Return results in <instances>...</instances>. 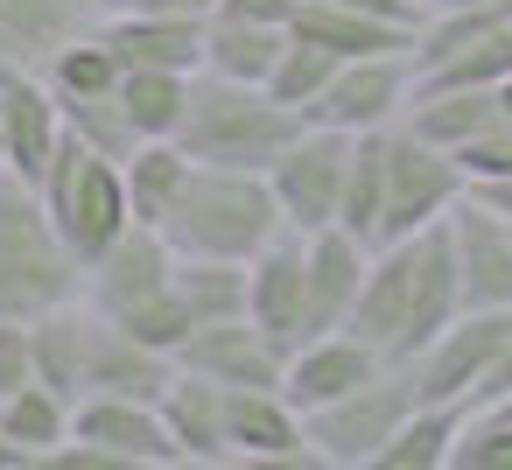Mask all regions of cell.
Masks as SVG:
<instances>
[{
  "mask_svg": "<svg viewBox=\"0 0 512 470\" xmlns=\"http://www.w3.org/2000/svg\"><path fill=\"white\" fill-rule=\"evenodd\" d=\"M302 113H288L267 85H239L218 71H190V99L176 120V148L211 169H267L295 141Z\"/></svg>",
  "mask_w": 512,
  "mask_h": 470,
  "instance_id": "cell-1",
  "label": "cell"
},
{
  "mask_svg": "<svg viewBox=\"0 0 512 470\" xmlns=\"http://www.w3.org/2000/svg\"><path fill=\"white\" fill-rule=\"evenodd\" d=\"M274 232H288V225L274 211L267 176L260 169H211V162L190 169L176 211L162 218L169 253H197V260H253Z\"/></svg>",
  "mask_w": 512,
  "mask_h": 470,
  "instance_id": "cell-2",
  "label": "cell"
},
{
  "mask_svg": "<svg viewBox=\"0 0 512 470\" xmlns=\"http://www.w3.org/2000/svg\"><path fill=\"white\" fill-rule=\"evenodd\" d=\"M78 295H85V267L64 246V232L50 225L36 183L0 169V316L36 323Z\"/></svg>",
  "mask_w": 512,
  "mask_h": 470,
  "instance_id": "cell-3",
  "label": "cell"
},
{
  "mask_svg": "<svg viewBox=\"0 0 512 470\" xmlns=\"http://www.w3.org/2000/svg\"><path fill=\"white\" fill-rule=\"evenodd\" d=\"M169 274H176L169 239H162L155 225H127V232L85 267V302H92L99 316H113L120 330H134L141 344H155V351L176 358V344L190 337V316H183Z\"/></svg>",
  "mask_w": 512,
  "mask_h": 470,
  "instance_id": "cell-4",
  "label": "cell"
},
{
  "mask_svg": "<svg viewBox=\"0 0 512 470\" xmlns=\"http://www.w3.org/2000/svg\"><path fill=\"white\" fill-rule=\"evenodd\" d=\"M36 197H43L50 225L64 232V246L78 253V267H92V260H99L127 225H134V218H127L120 162H113V155H99V148H85L78 134H64V141H57V155H50V169H43Z\"/></svg>",
  "mask_w": 512,
  "mask_h": 470,
  "instance_id": "cell-5",
  "label": "cell"
},
{
  "mask_svg": "<svg viewBox=\"0 0 512 470\" xmlns=\"http://www.w3.org/2000/svg\"><path fill=\"white\" fill-rule=\"evenodd\" d=\"M421 393H414V372H407V358H386L372 379H358L351 393H337L330 407H309L302 414V428H309V442H316V456H323V470H372L379 463V449H386V435L407 421V407H414Z\"/></svg>",
  "mask_w": 512,
  "mask_h": 470,
  "instance_id": "cell-6",
  "label": "cell"
},
{
  "mask_svg": "<svg viewBox=\"0 0 512 470\" xmlns=\"http://www.w3.org/2000/svg\"><path fill=\"white\" fill-rule=\"evenodd\" d=\"M463 190H470V183H463V169H456L449 148L421 141L414 127H386V197H379V232H372V246L407 239V232L449 218V204H456Z\"/></svg>",
  "mask_w": 512,
  "mask_h": 470,
  "instance_id": "cell-7",
  "label": "cell"
},
{
  "mask_svg": "<svg viewBox=\"0 0 512 470\" xmlns=\"http://www.w3.org/2000/svg\"><path fill=\"white\" fill-rule=\"evenodd\" d=\"M344 162H351V134H337V127H309V120H302L295 141L260 169L288 232L309 239V232L337 225V204H344Z\"/></svg>",
  "mask_w": 512,
  "mask_h": 470,
  "instance_id": "cell-8",
  "label": "cell"
},
{
  "mask_svg": "<svg viewBox=\"0 0 512 470\" xmlns=\"http://www.w3.org/2000/svg\"><path fill=\"white\" fill-rule=\"evenodd\" d=\"M414 99V64L407 50H386V57H344L330 71V85L309 99V127H337V134H386L400 127Z\"/></svg>",
  "mask_w": 512,
  "mask_h": 470,
  "instance_id": "cell-9",
  "label": "cell"
},
{
  "mask_svg": "<svg viewBox=\"0 0 512 470\" xmlns=\"http://www.w3.org/2000/svg\"><path fill=\"white\" fill-rule=\"evenodd\" d=\"M505 337H512V309H463L449 330H435L407 358L414 393L421 400H463V407H477V386H484V372H491V358H498Z\"/></svg>",
  "mask_w": 512,
  "mask_h": 470,
  "instance_id": "cell-10",
  "label": "cell"
},
{
  "mask_svg": "<svg viewBox=\"0 0 512 470\" xmlns=\"http://www.w3.org/2000/svg\"><path fill=\"white\" fill-rule=\"evenodd\" d=\"M225 449L232 463H260V470H323L302 407L281 386H232L225 393Z\"/></svg>",
  "mask_w": 512,
  "mask_h": 470,
  "instance_id": "cell-11",
  "label": "cell"
},
{
  "mask_svg": "<svg viewBox=\"0 0 512 470\" xmlns=\"http://www.w3.org/2000/svg\"><path fill=\"white\" fill-rule=\"evenodd\" d=\"M176 358L141 344L134 330H120L113 316H99L85 302V337H78V400L92 393H113V400H162Z\"/></svg>",
  "mask_w": 512,
  "mask_h": 470,
  "instance_id": "cell-12",
  "label": "cell"
},
{
  "mask_svg": "<svg viewBox=\"0 0 512 470\" xmlns=\"http://www.w3.org/2000/svg\"><path fill=\"white\" fill-rule=\"evenodd\" d=\"M57 141H64V113L43 64H0V169L22 183H43Z\"/></svg>",
  "mask_w": 512,
  "mask_h": 470,
  "instance_id": "cell-13",
  "label": "cell"
},
{
  "mask_svg": "<svg viewBox=\"0 0 512 470\" xmlns=\"http://www.w3.org/2000/svg\"><path fill=\"white\" fill-rule=\"evenodd\" d=\"M442 225H449L463 309H512V218H498L484 197L463 190Z\"/></svg>",
  "mask_w": 512,
  "mask_h": 470,
  "instance_id": "cell-14",
  "label": "cell"
},
{
  "mask_svg": "<svg viewBox=\"0 0 512 470\" xmlns=\"http://www.w3.org/2000/svg\"><path fill=\"white\" fill-rule=\"evenodd\" d=\"M365 239H351L344 225H323L302 239V337H323V330H344L351 302H358V281H365Z\"/></svg>",
  "mask_w": 512,
  "mask_h": 470,
  "instance_id": "cell-15",
  "label": "cell"
},
{
  "mask_svg": "<svg viewBox=\"0 0 512 470\" xmlns=\"http://www.w3.org/2000/svg\"><path fill=\"white\" fill-rule=\"evenodd\" d=\"M183 372H204L218 386H281V351L267 344V330L253 316H225V323H197L176 344Z\"/></svg>",
  "mask_w": 512,
  "mask_h": 470,
  "instance_id": "cell-16",
  "label": "cell"
},
{
  "mask_svg": "<svg viewBox=\"0 0 512 470\" xmlns=\"http://www.w3.org/2000/svg\"><path fill=\"white\" fill-rule=\"evenodd\" d=\"M386 358L358 337V330H323V337H302L288 358H281V393L309 414V407H330L337 393H351L358 379H372Z\"/></svg>",
  "mask_w": 512,
  "mask_h": 470,
  "instance_id": "cell-17",
  "label": "cell"
},
{
  "mask_svg": "<svg viewBox=\"0 0 512 470\" xmlns=\"http://www.w3.org/2000/svg\"><path fill=\"white\" fill-rule=\"evenodd\" d=\"M71 435L113 449L127 470H176V463H183L176 442H169V428H162V414H155V400H113V393H92V400L71 407Z\"/></svg>",
  "mask_w": 512,
  "mask_h": 470,
  "instance_id": "cell-18",
  "label": "cell"
},
{
  "mask_svg": "<svg viewBox=\"0 0 512 470\" xmlns=\"http://www.w3.org/2000/svg\"><path fill=\"white\" fill-rule=\"evenodd\" d=\"M246 316L267 330L281 358L302 344V232H274L246 260Z\"/></svg>",
  "mask_w": 512,
  "mask_h": 470,
  "instance_id": "cell-19",
  "label": "cell"
},
{
  "mask_svg": "<svg viewBox=\"0 0 512 470\" xmlns=\"http://www.w3.org/2000/svg\"><path fill=\"white\" fill-rule=\"evenodd\" d=\"M225 393L232 386H218L204 372H183V365L169 372L155 414H162V428H169V442H176L183 463H211V470L232 463V449H225Z\"/></svg>",
  "mask_w": 512,
  "mask_h": 470,
  "instance_id": "cell-20",
  "label": "cell"
},
{
  "mask_svg": "<svg viewBox=\"0 0 512 470\" xmlns=\"http://www.w3.org/2000/svg\"><path fill=\"white\" fill-rule=\"evenodd\" d=\"M99 36L120 50V64L197 71V57H204V22H197V15H162V8H113V15H99Z\"/></svg>",
  "mask_w": 512,
  "mask_h": 470,
  "instance_id": "cell-21",
  "label": "cell"
},
{
  "mask_svg": "<svg viewBox=\"0 0 512 470\" xmlns=\"http://www.w3.org/2000/svg\"><path fill=\"white\" fill-rule=\"evenodd\" d=\"M505 120V99H498V85H414V99H407V113H400V127H414L421 141H435V148H470L477 134H491Z\"/></svg>",
  "mask_w": 512,
  "mask_h": 470,
  "instance_id": "cell-22",
  "label": "cell"
},
{
  "mask_svg": "<svg viewBox=\"0 0 512 470\" xmlns=\"http://www.w3.org/2000/svg\"><path fill=\"white\" fill-rule=\"evenodd\" d=\"M288 36L330 50L337 64H344V57H386V50H407V43H414V29H400V22H386V15L337 8V0H295Z\"/></svg>",
  "mask_w": 512,
  "mask_h": 470,
  "instance_id": "cell-23",
  "label": "cell"
},
{
  "mask_svg": "<svg viewBox=\"0 0 512 470\" xmlns=\"http://www.w3.org/2000/svg\"><path fill=\"white\" fill-rule=\"evenodd\" d=\"M99 22V0H0V64H43Z\"/></svg>",
  "mask_w": 512,
  "mask_h": 470,
  "instance_id": "cell-24",
  "label": "cell"
},
{
  "mask_svg": "<svg viewBox=\"0 0 512 470\" xmlns=\"http://www.w3.org/2000/svg\"><path fill=\"white\" fill-rule=\"evenodd\" d=\"M190 155L176 148V141H134L127 155H120V183H127V218L134 225H155L162 232V218L176 211V197H183V183H190Z\"/></svg>",
  "mask_w": 512,
  "mask_h": 470,
  "instance_id": "cell-25",
  "label": "cell"
},
{
  "mask_svg": "<svg viewBox=\"0 0 512 470\" xmlns=\"http://www.w3.org/2000/svg\"><path fill=\"white\" fill-rule=\"evenodd\" d=\"M463 421H470L463 400H414L407 421L386 435V449H379L372 470H449V449H456Z\"/></svg>",
  "mask_w": 512,
  "mask_h": 470,
  "instance_id": "cell-26",
  "label": "cell"
},
{
  "mask_svg": "<svg viewBox=\"0 0 512 470\" xmlns=\"http://www.w3.org/2000/svg\"><path fill=\"white\" fill-rule=\"evenodd\" d=\"M183 99H190V71L127 64V71H120V85H113V106H120V120H127V134H134V141H176Z\"/></svg>",
  "mask_w": 512,
  "mask_h": 470,
  "instance_id": "cell-27",
  "label": "cell"
},
{
  "mask_svg": "<svg viewBox=\"0 0 512 470\" xmlns=\"http://www.w3.org/2000/svg\"><path fill=\"white\" fill-rule=\"evenodd\" d=\"M281 50H288V29L211 15V22H204V57H197V71H218V78H239V85H267V71L281 64Z\"/></svg>",
  "mask_w": 512,
  "mask_h": 470,
  "instance_id": "cell-28",
  "label": "cell"
},
{
  "mask_svg": "<svg viewBox=\"0 0 512 470\" xmlns=\"http://www.w3.org/2000/svg\"><path fill=\"white\" fill-rule=\"evenodd\" d=\"M190 330L197 323H225V316H246V260H197V253H176V274H169Z\"/></svg>",
  "mask_w": 512,
  "mask_h": 470,
  "instance_id": "cell-29",
  "label": "cell"
},
{
  "mask_svg": "<svg viewBox=\"0 0 512 470\" xmlns=\"http://www.w3.org/2000/svg\"><path fill=\"white\" fill-rule=\"evenodd\" d=\"M0 435H8L29 463H43V456L71 435V400H64L57 386L29 379V386H15L8 400H0Z\"/></svg>",
  "mask_w": 512,
  "mask_h": 470,
  "instance_id": "cell-30",
  "label": "cell"
},
{
  "mask_svg": "<svg viewBox=\"0 0 512 470\" xmlns=\"http://www.w3.org/2000/svg\"><path fill=\"white\" fill-rule=\"evenodd\" d=\"M120 71H127V64H120V50L99 36V22L43 57V78H50L57 99H106V92L120 85Z\"/></svg>",
  "mask_w": 512,
  "mask_h": 470,
  "instance_id": "cell-31",
  "label": "cell"
},
{
  "mask_svg": "<svg viewBox=\"0 0 512 470\" xmlns=\"http://www.w3.org/2000/svg\"><path fill=\"white\" fill-rule=\"evenodd\" d=\"M379 197H386V134H351L337 225H344L351 239H365V246H372V232H379Z\"/></svg>",
  "mask_w": 512,
  "mask_h": 470,
  "instance_id": "cell-32",
  "label": "cell"
},
{
  "mask_svg": "<svg viewBox=\"0 0 512 470\" xmlns=\"http://www.w3.org/2000/svg\"><path fill=\"white\" fill-rule=\"evenodd\" d=\"M330 71H337V57L330 50H316V43H302V36H288V50H281V64L267 71V92L288 106V113H309V99L330 85Z\"/></svg>",
  "mask_w": 512,
  "mask_h": 470,
  "instance_id": "cell-33",
  "label": "cell"
},
{
  "mask_svg": "<svg viewBox=\"0 0 512 470\" xmlns=\"http://www.w3.org/2000/svg\"><path fill=\"white\" fill-rule=\"evenodd\" d=\"M449 470H512V407H470Z\"/></svg>",
  "mask_w": 512,
  "mask_h": 470,
  "instance_id": "cell-34",
  "label": "cell"
},
{
  "mask_svg": "<svg viewBox=\"0 0 512 470\" xmlns=\"http://www.w3.org/2000/svg\"><path fill=\"white\" fill-rule=\"evenodd\" d=\"M57 113H64V134H78L85 148H99V155H113V162L134 148V134H127L113 92H106V99H57Z\"/></svg>",
  "mask_w": 512,
  "mask_h": 470,
  "instance_id": "cell-35",
  "label": "cell"
},
{
  "mask_svg": "<svg viewBox=\"0 0 512 470\" xmlns=\"http://www.w3.org/2000/svg\"><path fill=\"white\" fill-rule=\"evenodd\" d=\"M36 379V337L22 316H0V400Z\"/></svg>",
  "mask_w": 512,
  "mask_h": 470,
  "instance_id": "cell-36",
  "label": "cell"
},
{
  "mask_svg": "<svg viewBox=\"0 0 512 470\" xmlns=\"http://www.w3.org/2000/svg\"><path fill=\"white\" fill-rule=\"evenodd\" d=\"M211 15H232V22H267V29H288L295 0H218Z\"/></svg>",
  "mask_w": 512,
  "mask_h": 470,
  "instance_id": "cell-37",
  "label": "cell"
},
{
  "mask_svg": "<svg viewBox=\"0 0 512 470\" xmlns=\"http://www.w3.org/2000/svg\"><path fill=\"white\" fill-rule=\"evenodd\" d=\"M134 8H162V15H197V22H211L218 0H134Z\"/></svg>",
  "mask_w": 512,
  "mask_h": 470,
  "instance_id": "cell-38",
  "label": "cell"
},
{
  "mask_svg": "<svg viewBox=\"0 0 512 470\" xmlns=\"http://www.w3.org/2000/svg\"><path fill=\"white\" fill-rule=\"evenodd\" d=\"M470 197H484L498 218H512V176H505V183H470Z\"/></svg>",
  "mask_w": 512,
  "mask_h": 470,
  "instance_id": "cell-39",
  "label": "cell"
},
{
  "mask_svg": "<svg viewBox=\"0 0 512 470\" xmlns=\"http://www.w3.org/2000/svg\"><path fill=\"white\" fill-rule=\"evenodd\" d=\"M22 463H29V456H22V449H15L8 435H0V470H22Z\"/></svg>",
  "mask_w": 512,
  "mask_h": 470,
  "instance_id": "cell-40",
  "label": "cell"
},
{
  "mask_svg": "<svg viewBox=\"0 0 512 470\" xmlns=\"http://www.w3.org/2000/svg\"><path fill=\"white\" fill-rule=\"evenodd\" d=\"M421 8H470V0H421Z\"/></svg>",
  "mask_w": 512,
  "mask_h": 470,
  "instance_id": "cell-41",
  "label": "cell"
},
{
  "mask_svg": "<svg viewBox=\"0 0 512 470\" xmlns=\"http://www.w3.org/2000/svg\"><path fill=\"white\" fill-rule=\"evenodd\" d=\"M491 407H512V393H505V400H491Z\"/></svg>",
  "mask_w": 512,
  "mask_h": 470,
  "instance_id": "cell-42",
  "label": "cell"
}]
</instances>
